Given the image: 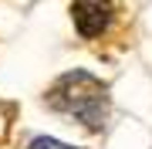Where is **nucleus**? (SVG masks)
I'll list each match as a JSON object with an SVG mask.
<instances>
[{
    "mask_svg": "<svg viewBox=\"0 0 152 149\" xmlns=\"http://www.w3.org/2000/svg\"><path fill=\"white\" fill-rule=\"evenodd\" d=\"M115 14V0H75L71 4V17L81 37H98L102 31H108Z\"/></svg>",
    "mask_w": 152,
    "mask_h": 149,
    "instance_id": "obj_2",
    "label": "nucleus"
},
{
    "mask_svg": "<svg viewBox=\"0 0 152 149\" xmlns=\"http://www.w3.org/2000/svg\"><path fill=\"white\" fill-rule=\"evenodd\" d=\"M31 149H71V146L58 142V139H48V136H37V139L31 142Z\"/></svg>",
    "mask_w": 152,
    "mask_h": 149,
    "instance_id": "obj_3",
    "label": "nucleus"
},
{
    "mask_svg": "<svg viewBox=\"0 0 152 149\" xmlns=\"http://www.w3.org/2000/svg\"><path fill=\"white\" fill-rule=\"evenodd\" d=\"M48 105L54 112L78 119L88 129H102L105 115H108V92L88 71H71L64 78H58L48 92Z\"/></svg>",
    "mask_w": 152,
    "mask_h": 149,
    "instance_id": "obj_1",
    "label": "nucleus"
}]
</instances>
